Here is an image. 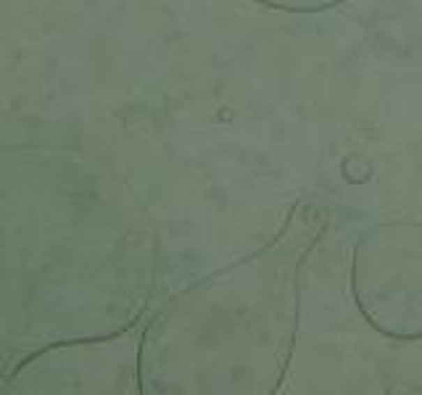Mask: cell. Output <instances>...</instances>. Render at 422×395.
<instances>
[{"label":"cell","instance_id":"obj_1","mask_svg":"<svg viewBox=\"0 0 422 395\" xmlns=\"http://www.w3.org/2000/svg\"><path fill=\"white\" fill-rule=\"evenodd\" d=\"M354 288L364 316L393 337L422 335V224L393 222L362 238Z\"/></svg>","mask_w":422,"mask_h":395},{"label":"cell","instance_id":"obj_2","mask_svg":"<svg viewBox=\"0 0 422 395\" xmlns=\"http://www.w3.org/2000/svg\"><path fill=\"white\" fill-rule=\"evenodd\" d=\"M264 3L278 6V8H325L338 0H264Z\"/></svg>","mask_w":422,"mask_h":395}]
</instances>
